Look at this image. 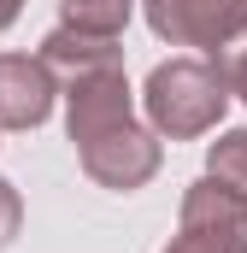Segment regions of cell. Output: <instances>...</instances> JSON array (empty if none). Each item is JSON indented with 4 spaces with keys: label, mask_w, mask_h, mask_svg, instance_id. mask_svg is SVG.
<instances>
[{
    "label": "cell",
    "mask_w": 247,
    "mask_h": 253,
    "mask_svg": "<svg viewBox=\"0 0 247 253\" xmlns=\"http://www.w3.org/2000/svg\"><path fill=\"white\" fill-rule=\"evenodd\" d=\"M65 118H71V141H77V159L82 171L100 183V189H141L153 171H159V141L135 124L129 112V83H124V65H100V71H82L65 83Z\"/></svg>",
    "instance_id": "cell-1"
},
{
    "label": "cell",
    "mask_w": 247,
    "mask_h": 253,
    "mask_svg": "<svg viewBox=\"0 0 247 253\" xmlns=\"http://www.w3.org/2000/svg\"><path fill=\"white\" fill-rule=\"evenodd\" d=\"M141 100H147V118H153L159 135L188 141V135H206V129L224 118V106H230V83H224L218 59L177 53V59L153 65Z\"/></svg>",
    "instance_id": "cell-2"
},
{
    "label": "cell",
    "mask_w": 247,
    "mask_h": 253,
    "mask_svg": "<svg viewBox=\"0 0 247 253\" xmlns=\"http://www.w3.org/2000/svg\"><path fill=\"white\" fill-rule=\"evenodd\" d=\"M165 253H247V194L200 177L183 194V224Z\"/></svg>",
    "instance_id": "cell-3"
},
{
    "label": "cell",
    "mask_w": 247,
    "mask_h": 253,
    "mask_svg": "<svg viewBox=\"0 0 247 253\" xmlns=\"http://www.w3.org/2000/svg\"><path fill=\"white\" fill-rule=\"evenodd\" d=\"M153 36H165L171 47H200L218 53L247 30V0H141Z\"/></svg>",
    "instance_id": "cell-4"
},
{
    "label": "cell",
    "mask_w": 247,
    "mask_h": 253,
    "mask_svg": "<svg viewBox=\"0 0 247 253\" xmlns=\"http://www.w3.org/2000/svg\"><path fill=\"white\" fill-rule=\"evenodd\" d=\"M59 94V77L41 65V53H0V129L47 124Z\"/></svg>",
    "instance_id": "cell-5"
},
{
    "label": "cell",
    "mask_w": 247,
    "mask_h": 253,
    "mask_svg": "<svg viewBox=\"0 0 247 253\" xmlns=\"http://www.w3.org/2000/svg\"><path fill=\"white\" fill-rule=\"evenodd\" d=\"M41 65L53 71V77H82V71H100V65H124V47L118 36H94V30H47V42H41Z\"/></svg>",
    "instance_id": "cell-6"
},
{
    "label": "cell",
    "mask_w": 247,
    "mask_h": 253,
    "mask_svg": "<svg viewBox=\"0 0 247 253\" xmlns=\"http://www.w3.org/2000/svg\"><path fill=\"white\" fill-rule=\"evenodd\" d=\"M65 6V24L71 30H94V36H118L129 24V6L135 0H59Z\"/></svg>",
    "instance_id": "cell-7"
},
{
    "label": "cell",
    "mask_w": 247,
    "mask_h": 253,
    "mask_svg": "<svg viewBox=\"0 0 247 253\" xmlns=\"http://www.w3.org/2000/svg\"><path fill=\"white\" fill-rule=\"evenodd\" d=\"M206 177H218L224 189L247 194V129H230V135L212 141V153H206Z\"/></svg>",
    "instance_id": "cell-8"
},
{
    "label": "cell",
    "mask_w": 247,
    "mask_h": 253,
    "mask_svg": "<svg viewBox=\"0 0 247 253\" xmlns=\"http://www.w3.org/2000/svg\"><path fill=\"white\" fill-rule=\"evenodd\" d=\"M212 59H218V71H224L230 94H242V100H247V30L236 36V42H230V47H218Z\"/></svg>",
    "instance_id": "cell-9"
},
{
    "label": "cell",
    "mask_w": 247,
    "mask_h": 253,
    "mask_svg": "<svg viewBox=\"0 0 247 253\" xmlns=\"http://www.w3.org/2000/svg\"><path fill=\"white\" fill-rule=\"evenodd\" d=\"M18 224H24V200H18V189L0 177V253L18 242Z\"/></svg>",
    "instance_id": "cell-10"
},
{
    "label": "cell",
    "mask_w": 247,
    "mask_h": 253,
    "mask_svg": "<svg viewBox=\"0 0 247 253\" xmlns=\"http://www.w3.org/2000/svg\"><path fill=\"white\" fill-rule=\"evenodd\" d=\"M18 6H24V0H0V30H6V24L18 18Z\"/></svg>",
    "instance_id": "cell-11"
}]
</instances>
